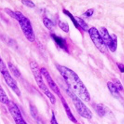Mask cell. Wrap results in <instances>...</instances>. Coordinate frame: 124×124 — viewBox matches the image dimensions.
I'll use <instances>...</instances> for the list:
<instances>
[{"label":"cell","mask_w":124,"mask_h":124,"mask_svg":"<svg viewBox=\"0 0 124 124\" xmlns=\"http://www.w3.org/2000/svg\"><path fill=\"white\" fill-rule=\"evenodd\" d=\"M56 68L62 76L71 91L84 101H90V95L78 76L71 69L65 66L56 65Z\"/></svg>","instance_id":"cell-1"},{"label":"cell","mask_w":124,"mask_h":124,"mask_svg":"<svg viewBox=\"0 0 124 124\" xmlns=\"http://www.w3.org/2000/svg\"><path fill=\"white\" fill-rule=\"evenodd\" d=\"M30 68L39 88L40 89L43 94L48 97L51 104L53 105H54L56 103L55 97L54 96L53 94L51 93V91L49 90L47 86L45 84V82L43 81V76L41 73V69L39 67L37 63L35 61H31Z\"/></svg>","instance_id":"cell-2"},{"label":"cell","mask_w":124,"mask_h":124,"mask_svg":"<svg viewBox=\"0 0 124 124\" xmlns=\"http://www.w3.org/2000/svg\"><path fill=\"white\" fill-rule=\"evenodd\" d=\"M15 19L18 21L27 39L30 42H34L35 41V36L29 19L19 11H15Z\"/></svg>","instance_id":"cell-3"},{"label":"cell","mask_w":124,"mask_h":124,"mask_svg":"<svg viewBox=\"0 0 124 124\" xmlns=\"http://www.w3.org/2000/svg\"><path fill=\"white\" fill-rule=\"evenodd\" d=\"M66 93L69 95L70 98L72 99L73 102L76 110L78 114L81 117L85 119H90L92 117V113L88 107L84 104L82 99L74 94L72 91H71L69 89H66Z\"/></svg>","instance_id":"cell-4"},{"label":"cell","mask_w":124,"mask_h":124,"mask_svg":"<svg viewBox=\"0 0 124 124\" xmlns=\"http://www.w3.org/2000/svg\"><path fill=\"white\" fill-rule=\"evenodd\" d=\"M99 33L104 41V43L107 46V48H108L111 52H115L116 51L117 46V36L115 34H112L111 36H110L106 28L104 27H101L100 28Z\"/></svg>","instance_id":"cell-5"},{"label":"cell","mask_w":124,"mask_h":124,"mask_svg":"<svg viewBox=\"0 0 124 124\" xmlns=\"http://www.w3.org/2000/svg\"><path fill=\"white\" fill-rule=\"evenodd\" d=\"M88 33L92 42L94 43L97 49H98L99 51H100L101 53H106L107 46L104 43V41L99 33V31L96 28L92 27L90 28Z\"/></svg>","instance_id":"cell-6"},{"label":"cell","mask_w":124,"mask_h":124,"mask_svg":"<svg viewBox=\"0 0 124 124\" xmlns=\"http://www.w3.org/2000/svg\"><path fill=\"white\" fill-rule=\"evenodd\" d=\"M9 112L11 115L13 117L16 124H27V122L23 119V115L21 114L20 109L18 107L17 104L14 103L13 101H9L7 105Z\"/></svg>","instance_id":"cell-7"},{"label":"cell","mask_w":124,"mask_h":124,"mask_svg":"<svg viewBox=\"0 0 124 124\" xmlns=\"http://www.w3.org/2000/svg\"><path fill=\"white\" fill-rule=\"evenodd\" d=\"M41 73L42 74V76L45 77L46 83L48 84V86L51 89V90L53 91L54 93L56 94L59 98H61V97H62V94L61 93V90L58 87V86L56 85L54 81L53 80V77H51V74H49L48 71L45 67H42L41 68Z\"/></svg>","instance_id":"cell-8"},{"label":"cell","mask_w":124,"mask_h":124,"mask_svg":"<svg viewBox=\"0 0 124 124\" xmlns=\"http://www.w3.org/2000/svg\"><path fill=\"white\" fill-rule=\"evenodd\" d=\"M1 74H2L3 79H4V80H5V83L7 84V85L11 89V90L18 97H20L21 95V93L20 89H19V87H18L17 81H15V79H14V78L11 76L9 70L3 72Z\"/></svg>","instance_id":"cell-9"},{"label":"cell","mask_w":124,"mask_h":124,"mask_svg":"<svg viewBox=\"0 0 124 124\" xmlns=\"http://www.w3.org/2000/svg\"><path fill=\"white\" fill-rule=\"evenodd\" d=\"M60 99H61V102H62V105H63L64 107V110H65V112H66V115H67V117H68V118H69V119H70L72 122H73V123H74V124H76V123H77V120H76V119L75 118V117L74 116L73 114H72V112H71L70 109L69 105H68V104H67V102L66 101L65 99L64 98L63 96L61 97Z\"/></svg>","instance_id":"cell-10"},{"label":"cell","mask_w":124,"mask_h":124,"mask_svg":"<svg viewBox=\"0 0 124 124\" xmlns=\"http://www.w3.org/2000/svg\"><path fill=\"white\" fill-rule=\"evenodd\" d=\"M51 37L53 38V40L54 42L56 43V45L60 48L62 49L63 50L67 51L68 50V48H67V44H66V40L63 39L62 38L58 37V36H56L55 34H51Z\"/></svg>","instance_id":"cell-11"},{"label":"cell","mask_w":124,"mask_h":124,"mask_svg":"<svg viewBox=\"0 0 124 124\" xmlns=\"http://www.w3.org/2000/svg\"><path fill=\"white\" fill-rule=\"evenodd\" d=\"M95 109H96V112L98 114V115L101 117L106 115L108 112V109L104 105L101 104H96L95 105Z\"/></svg>","instance_id":"cell-12"},{"label":"cell","mask_w":124,"mask_h":124,"mask_svg":"<svg viewBox=\"0 0 124 124\" xmlns=\"http://www.w3.org/2000/svg\"><path fill=\"white\" fill-rule=\"evenodd\" d=\"M8 68H9V70L11 71V73L13 74L16 78L19 79H22V74H21V73L17 68V67L14 66L13 63L9 62L8 63Z\"/></svg>","instance_id":"cell-13"},{"label":"cell","mask_w":124,"mask_h":124,"mask_svg":"<svg viewBox=\"0 0 124 124\" xmlns=\"http://www.w3.org/2000/svg\"><path fill=\"white\" fill-rule=\"evenodd\" d=\"M107 86L109 89V91H110V93L111 94V95L114 97H116V98H119V97H120V95H119V91H118V89H117V87L115 86V85L113 84V82H111V81H108V83H107Z\"/></svg>","instance_id":"cell-14"},{"label":"cell","mask_w":124,"mask_h":124,"mask_svg":"<svg viewBox=\"0 0 124 124\" xmlns=\"http://www.w3.org/2000/svg\"><path fill=\"white\" fill-rule=\"evenodd\" d=\"M9 101L10 100L8 98L7 94L3 90L1 86L0 85V102L3 104H5V105H8Z\"/></svg>","instance_id":"cell-15"},{"label":"cell","mask_w":124,"mask_h":124,"mask_svg":"<svg viewBox=\"0 0 124 124\" xmlns=\"http://www.w3.org/2000/svg\"><path fill=\"white\" fill-rule=\"evenodd\" d=\"M75 19H76V21H77V23L78 24L79 27H80L84 31H88V32L89 29H90V28H89L88 27V24H87V23L80 18L75 17Z\"/></svg>","instance_id":"cell-16"},{"label":"cell","mask_w":124,"mask_h":124,"mask_svg":"<svg viewBox=\"0 0 124 124\" xmlns=\"http://www.w3.org/2000/svg\"><path fill=\"white\" fill-rule=\"evenodd\" d=\"M43 23L46 28L49 30L52 31L54 28V24L52 21L47 18H45L43 19Z\"/></svg>","instance_id":"cell-17"},{"label":"cell","mask_w":124,"mask_h":124,"mask_svg":"<svg viewBox=\"0 0 124 124\" xmlns=\"http://www.w3.org/2000/svg\"><path fill=\"white\" fill-rule=\"evenodd\" d=\"M58 26H59V28H61L62 30L64 31V32L68 33L69 31V24L67 23H66V22H63V21H58Z\"/></svg>","instance_id":"cell-18"},{"label":"cell","mask_w":124,"mask_h":124,"mask_svg":"<svg viewBox=\"0 0 124 124\" xmlns=\"http://www.w3.org/2000/svg\"><path fill=\"white\" fill-rule=\"evenodd\" d=\"M63 12L64 13H65L66 15H68L69 18H70V19L72 20V21L73 22L74 24V25L76 26V28H79V26H78V23H77V21H76V19H75V17H74L73 15L71 14L69 12V11L66 10H63Z\"/></svg>","instance_id":"cell-19"},{"label":"cell","mask_w":124,"mask_h":124,"mask_svg":"<svg viewBox=\"0 0 124 124\" xmlns=\"http://www.w3.org/2000/svg\"><path fill=\"white\" fill-rule=\"evenodd\" d=\"M8 69L7 67V66L5 65V63H4V61H3L2 58L0 56V73L3 74V72L8 71Z\"/></svg>","instance_id":"cell-20"},{"label":"cell","mask_w":124,"mask_h":124,"mask_svg":"<svg viewBox=\"0 0 124 124\" xmlns=\"http://www.w3.org/2000/svg\"><path fill=\"white\" fill-rule=\"evenodd\" d=\"M113 84L115 85V86L116 87L117 89H118V91H122V90L124 89L123 86H122V84H121V82L119 81V79H114V80H113Z\"/></svg>","instance_id":"cell-21"},{"label":"cell","mask_w":124,"mask_h":124,"mask_svg":"<svg viewBox=\"0 0 124 124\" xmlns=\"http://www.w3.org/2000/svg\"><path fill=\"white\" fill-rule=\"evenodd\" d=\"M21 3L23 5L29 8H34L35 6V3L32 1H21Z\"/></svg>","instance_id":"cell-22"},{"label":"cell","mask_w":124,"mask_h":124,"mask_svg":"<svg viewBox=\"0 0 124 124\" xmlns=\"http://www.w3.org/2000/svg\"><path fill=\"white\" fill-rule=\"evenodd\" d=\"M30 110H31V115H33V117L36 119L37 120H38V113L36 111V109L35 107H33V106H31L30 107Z\"/></svg>","instance_id":"cell-23"},{"label":"cell","mask_w":124,"mask_h":124,"mask_svg":"<svg viewBox=\"0 0 124 124\" xmlns=\"http://www.w3.org/2000/svg\"><path fill=\"white\" fill-rule=\"evenodd\" d=\"M5 11L8 13V15H10L11 18L15 19V11H13L12 10H11L10 9H8V8H5Z\"/></svg>","instance_id":"cell-24"},{"label":"cell","mask_w":124,"mask_h":124,"mask_svg":"<svg viewBox=\"0 0 124 124\" xmlns=\"http://www.w3.org/2000/svg\"><path fill=\"white\" fill-rule=\"evenodd\" d=\"M93 13H94V10L93 9H89L84 13V15L86 17H90L93 15Z\"/></svg>","instance_id":"cell-25"},{"label":"cell","mask_w":124,"mask_h":124,"mask_svg":"<svg viewBox=\"0 0 124 124\" xmlns=\"http://www.w3.org/2000/svg\"><path fill=\"white\" fill-rule=\"evenodd\" d=\"M51 124H58L57 121H56V119L55 115H54V113H53V114H52V117H51Z\"/></svg>","instance_id":"cell-26"},{"label":"cell","mask_w":124,"mask_h":124,"mask_svg":"<svg viewBox=\"0 0 124 124\" xmlns=\"http://www.w3.org/2000/svg\"><path fill=\"white\" fill-rule=\"evenodd\" d=\"M117 66L118 67V69H119V71H121L122 73H124V65L122 63H117Z\"/></svg>","instance_id":"cell-27"},{"label":"cell","mask_w":124,"mask_h":124,"mask_svg":"<svg viewBox=\"0 0 124 124\" xmlns=\"http://www.w3.org/2000/svg\"></svg>","instance_id":"cell-28"}]
</instances>
